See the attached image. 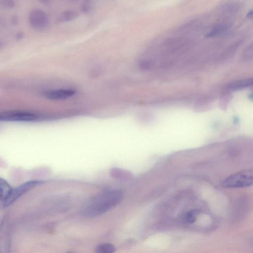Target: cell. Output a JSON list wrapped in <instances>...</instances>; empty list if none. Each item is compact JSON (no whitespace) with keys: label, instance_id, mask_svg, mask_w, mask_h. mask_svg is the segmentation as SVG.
<instances>
[{"label":"cell","instance_id":"cell-7","mask_svg":"<svg viewBox=\"0 0 253 253\" xmlns=\"http://www.w3.org/2000/svg\"><path fill=\"white\" fill-rule=\"evenodd\" d=\"M76 94L74 90L62 89L50 91L45 94V97L51 100H62L70 98Z\"/></svg>","mask_w":253,"mask_h":253},{"label":"cell","instance_id":"cell-2","mask_svg":"<svg viewBox=\"0 0 253 253\" xmlns=\"http://www.w3.org/2000/svg\"><path fill=\"white\" fill-rule=\"evenodd\" d=\"M253 172L252 169L244 170L232 174L222 183L225 188H244L253 184Z\"/></svg>","mask_w":253,"mask_h":253},{"label":"cell","instance_id":"cell-6","mask_svg":"<svg viewBox=\"0 0 253 253\" xmlns=\"http://www.w3.org/2000/svg\"><path fill=\"white\" fill-rule=\"evenodd\" d=\"M29 21L31 25L37 29L46 27L49 23L47 16L44 12L38 9L31 12L29 15Z\"/></svg>","mask_w":253,"mask_h":253},{"label":"cell","instance_id":"cell-4","mask_svg":"<svg viewBox=\"0 0 253 253\" xmlns=\"http://www.w3.org/2000/svg\"><path fill=\"white\" fill-rule=\"evenodd\" d=\"M43 182V181L39 180H29L21 184L15 188H13L9 197L5 201L3 202V206L6 207L11 205L22 196L29 191L30 190Z\"/></svg>","mask_w":253,"mask_h":253},{"label":"cell","instance_id":"cell-1","mask_svg":"<svg viewBox=\"0 0 253 253\" xmlns=\"http://www.w3.org/2000/svg\"><path fill=\"white\" fill-rule=\"evenodd\" d=\"M122 198V193L119 190H107L89 200L84 205L82 213L89 218L100 216L116 206Z\"/></svg>","mask_w":253,"mask_h":253},{"label":"cell","instance_id":"cell-11","mask_svg":"<svg viewBox=\"0 0 253 253\" xmlns=\"http://www.w3.org/2000/svg\"><path fill=\"white\" fill-rule=\"evenodd\" d=\"M76 14L73 12H66L61 15L58 19V23H65L74 19Z\"/></svg>","mask_w":253,"mask_h":253},{"label":"cell","instance_id":"cell-10","mask_svg":"<svg viewBox=\"0 0 253 253\" xmlns=\"http://www.w3.org/2000/svg\"><path fill=\"white\" fill-rule=\"evenodd\" d=\"M253 84V79H248L240 80L231 83L229 88L233 90H238L252 86Z\"/></svg>","mask_w":253,"mask_h":253},{"label":"cell","instance_id":"cell-9","mask_svg":"<svg viewBox=\"0 0 253 253\" xmlns=\"http://www.w3.org/2000/svg\"><path fill=\"white\" fill-rule=\"evenodd\" d=\"M115 247L110 243H102L98 245L95 249V253H114Z\"/></svg>","mask_w":253,"mask_h":253},{"label":"cell","instance_id":"cell-15","mask_svg":"<svg viewBox=\"0 0 253 253\" xmlns=\"http://www.w3.org/2000/svg\"></svg>","mask_w":253,"mask_h":253},{"label":"cell","instance_id":"cell-3","mask_svg":"<svg viewBox=\"0 0 253 253\" xmlns=\"http://www.w3.org/2000/svg\"><path fill=\"white\" fill-rule=\"evenodd\" d=\"M0 253H14L12 241V225L8 216L0 223Z\"/></svg>","mask_w":253,"mask_h":253},{"label":"cell","instance_id":"cell-14","mask_svg":"<svg viewBox=\"0 0 253 253\" xmlns=\"http://www.w3.org/2000/svg\"><path fill=\"white\" fill-rule=\"evenodd\" d=\"M3 46V43L0 40V49H1Z\"/></svg>","mask_w":253,"mask_h":253},{"label":"cell","instance_id":"cell-5","mask_svg":"<svg viewBox=\"0 0 253 253\" xmlns=\"http://www.w3.org/2000/svg\"><path fill=\"white\" fill-rule=\"evenodd\" d=\"M39 119V116L26 111H12L0 113V121L31 122Z\"/></svg>","mask_w":253,"mask_h":253},{"label":"cell","instance_id":"cell-13","mask_svg":"<svg viewBox=\"0 0 253 253\" xmlns=\"http://www.w3.org/2000/svg\"><path fill=\"white\" fill-rule=\"evenodd\" d=\"M252 15H253V12H252V11H251L247 15V17H248L249 18H251L252 17Z\"/></svg>","mask_w":253,"mask_h":253},{"label":"cell","instance_id":"cell-8","mask_svg":"<svg viewBox=\"0 0 253 253\" xmlns=\"http://www.w3.org/2000/svg\"><path fill=\"white\" fill-rule=\"evenodd\" d=\"M13 188L5 179L0 178V201L4 202L9 197Z\"/></svg>","mask_w":253,"mask_h":253},{"label":"cell","instance_id":"cell-12","mask_svg":"<svg viewBox=\"0 0 253 253\" xmlns=\"http://www.w3.org/2000/svg\"><path fill=\"white\" fill-rule=\"evenodd\" d=\"M198 214L197 211H192L189 212L186 215L185 219L189 223H193L196 220L197 216Z\"/></svg>","mask_w":253,"mask_h":253}]
</instances>
